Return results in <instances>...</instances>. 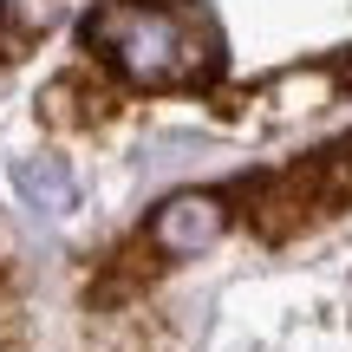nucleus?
Wrapping results in <instances>:
<instances>
[{"mask_svg": "<svg viewBox=\"0 0 352 352\" xmlns=\"http://www.w3.org/2000/svg\"><path fill=\"white\" fill-rule=\"evenodd\" d=\"M222 235H228V202L215 189H176L164 209L151 215V248L164 261H196Z\"/></svg>", "mask_w": 352, "mask_h": 352, "instance_id": "f03ea898", "label": "nucleus"}, {"mask_svg": "<svg viewBox=\"0 0 352 352\" xmlns=\"http://www.w3.org/2000/svg\"><path fill=\"white\" fill-rule=\"evenodd\" d=\"M85 46L131 85H196L215 72V26L164 0H104L85 20Z\"/></svg>", "mask_w": 352, "mask_h": 352, "instance_id": "f257e3e1", "label": "nucleus"}, {"mask_svg": "<svg viewBox=\"0 0 352 352\" xmlns=\"http://www.w3.org/2000/svg\"><path fill=\"white\" fill-rule=\"evenodd\" d=\"M13 189H20L33 209H46V215H65L78 202V183H72V170H65L59 157H20V164H13Z\"/></svg>", "mask_w": 352, "mask_h": 352, "instance_id": "7ed1b4c3", "label": "nucleus"}, {"mask_svg": "<svg viewBox=\"0 0 352 352\" xmlns=\"http://www.w3.org/2000/svg\"><path fill=\"white\" fill-rule=\"evenodd\" d=\"M333 91H340V78H333L327 65H300V72H280L261 98L274 104V118H307V111H320V104H333Z\"/></svg>", "mask_w": 352, "mask_h": 352, "instance_id": "20e7f679", "label": "nucleus"}]
</instances>
